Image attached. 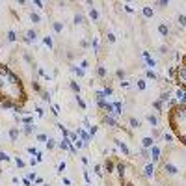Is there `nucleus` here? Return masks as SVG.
<instances>
[{"label":"nucleus","mask_w":186,"mask_h":186,"mask_svg":"<svg viewBox=\"0 0 186 186\" xmlns=\"http://www.w3.org/2000/svg\"><path fill=\"white\" fill-rule=\"evenodd\" d=\"M17 166H19V168H22V166H24V160H21V158H17Z\"/></svg>","instance_id":"58836bf2"},{"label":"nucleus","mask_w":186,"mask_h":186,"mask_svg":"<svg viewBox=\"0 0 186 186\" xmlns=\"http://www.w3.org/2000/svg\"><path fill=\"white\" fill-rule=\"evenodd\" d=\"M147 76H149V78H153V80H156V75H154L153 71H147Z\"/></svg>","instance_id":"2f4dec72"},{"label":"nucleus","mask_w":186,"mask_h":186,"mask_svg":"<svg viewBox=\"0 0 186 186\" xmlns=\"http://www.w3.org/2000/svg\"><path fill=\"white\" fill-rule=\"evenodd\" d=\"M52 28H54V32H61V30H63V24H61V22H52Z\"/></svg>","instance_id":"f8f14e48"},{"label":"nucleus","mask_w":186,"mask_h":186,"mask_svg":"<svg viewBox=\"0 0 186 186\" xmlns=\"http://www.w3.org/2000/svg\"><path fill=\"white\" fill-rule=\"evenodd\" d=\"M142 156H143V158H149V153H147V151L143 149V151H142Z\"/></svg>","instance_id":"79ce46f5"},{"label":"nucleus","mask_w":186,"mask_h":186,"mask_svg":"<svg viewBox=\"0 0 186 186\" xmlns=\"http://www.w3.org/2000/svg\"><path fill=\"white\" fill-rule=\"evenodd\" d=\"M45 45L49 46V49L52 46V39H50V35H46V37H45Z\"/></svg>","instance_id":"393cba45"},{"label":"nucleus","mask_w":186,"mask_h":186,"mask_svg":"<svg viewBox=\"0 0 186 186\" xmlns=\"http://www.w3.org/2000/svg\"><path fill=\"white\" fill-rule=\"evenodd\" d=\"M104 123H106L110 128H117V121H115L112 115H106V117H104Z\"/></svg>","instance_id":"7ed1b4c3"},{"label":"nucleus","mask_w":186,"mask_h":186,"mask_svg":"<svg viewBox=\"0 0 186 186\" xmlns=\"http://www.w3.org/2000/svg\"><path fill=\"white\" fill-rule=\"evenodd\" d=\"M89 17H91V21H99V11L95 7H89Z\"/></svg>","instance_id":"6e6552de"},{"label":"nucleus","mask_w":186,"mask_h":186,"mask_svg":"<svg viewBox=\"0 0 186 186\" xmlns=\"http://www.w3.org/2000/svg\"><path fill=\"white\" fill-rule=\"evenodd\" d=\"M73 71H75L76 75H78V76H84V69H82V67H80V69H78V67H75Z\"/></svg>","instance_id":"a878e982"},{"label":"nucleus","mask_w":186,"mask_h":186,"mask_svg":"<svg viewBox=\"0 0 186 186\" xmlns=\"http://www.w3.org/2000/svg\"><path fill=\"white\" fill-rule=\"evenodd\" d=\"M153 171H154L153 164H147V166H145V177H153Z\"/></svg>","instance_id":"9b49d317"},{"label":"nucleus","mask_w":186,"mask_h":186,"mask_svg":"<svg viewBox=\"0 0 186 186\" xmlns=\"http://www.w3.org/2000/svg\"><path fill=\"white\" fill-rule=\"evenodd\" d=\"M179 99H181V103H186V91H182V89H179Z\"/></svg>","instance_id":"f3484780"},{"label":"nucleus","mask_w":186,"mask_h":186,"mask_svg":"<svg viewBox=\"0 0 186 186\" xmlns=\"http://www.w3.org/2000/svg\"><path fill=\"white\" fill-rule=\"evenodd\" d=\"M184 156H186V154H184Z\"/></svg>","instance_id":"c03bdc74"},{"label":"nucleus","mask_w":186,"mask_h":186,"mask_svg":"<svg viewBox=\"0 0 186 186\" xmlns=\"http://www.w3.org/2000/svg\"><path fill=\"white\" fill-rule=\"evenodd\" d=\"M158 156H160V149H158L156 145H153V147H151V158H153V160H158Z\"/></svg>","instance_id":"20e7f679"},{"label":"nucleus","mask_w":186,"mask_h":186,"mask_svg":"<svg viewBox=\"0 0 186 186\" xmlns=\"http://www.w3.org/2000/svg\"><path fill=\"white\" fill-rule=\"evenodd\" d=\"M76 100H78V104H80V106H82V108H86V103H84V100H82V99H80V97H76Z\"/></svg>","instance_id":"e433bc0d"},{"label":"nucleus","mask_w":186,"mask_h":186,"mask_svg":"<svg viewBox=\"0 0 186 186\" xmlns=\"http://www.w3.org/2000/svg\"><path fill=\"white\" fill-rule=\"evenodd\" d=\"M35 39H37V32H35V30H28L24 41H26V43H32V41H35Z\"/></svg>","instance_id":"f03ea898"},{"label":"nucleus","mask_w":186,"mask_h":186,"mask_svg":"<svg viewBox=\"0 0 186 186\" xmlns=\"http://www.w3.org/2000/svg\"><path fill=\"white\" fill-rule=\"evenodd\" d=\"M15 39H17V37H15V32L10 30V32H7V41H15Z\"/></svg>","instance_id":"6ab92c4d"},{"label":"nucleus","mask_w":186,"mask_h":186,"mask_svg":"<svg viewBox=\"0 0 186 186\" xmlns=\"http://www.w3.org/2000/svg\"><path fill=\"white\" fill-rule=\"evenodd\" d=\"M97 73H99V76H106V69H104L103 65H100V67L97 69Z\"/></svg>","instance_id":"412c9836"},{"label":"nucleus","mask_w":186,"mask_h":186,"mask_svg":"<svg viewBox=\"0 0 186 186\" xmlns=\"http://www.w3.org/2000/svg\"><path fill=\"white\" fill-rule=\"evenodd\" d=\"M46 147H49V149H52V147H54V140H49V142H46Z\"/></svg>","instance_id":"4c0bfd02"},{"label":"nucleus","mask_w":186,"mask_h":186,"mask_svg":"<svg viewBox=\"0 0 186 186\" xmlns=\"http://www.w3.org/2000/svg\"><path fill=\"white\" fill-rule=\"evenodd\" d=\"M75 145H76V147H78V149H80V147H82V145H84V143H82V142H80V140H76V142H75Z\"/></svg>","instance_id":"a19ab883"},{"label":"nucleus","mask_w":186,"mask_h":186,"mask_svg":"<svg viewBox=\"0 0 186 186\" xmlns=\"http://www.w3.org/2000/svg\"><path fill=\"white\" fill-rule=\"evenodd\" d=\"M143 15H145L147 19H151L153 15H154V10H153V7H149V6H143Z\"/></svg>","instance_id":"423d86ee"},{"label":"nucleus","mask_w":186,"mask_h":186,"mask_svg":"<svg viewBox=\"0 0 186 186\" xmlns=\"http://www.w3.org/2000/svg\"><path fill=\"white\" fill-rule=\"evenodd\" d=\"M138 89H145V82L143 80H138Z\"/></svg>","instance_id":"c756f323"},{"label":"nucleus","mask_w":186,"mask_h":186,"mask_svg":"<svg viewBox=\"0 0 186 186\" xmlns=\"http://www.w3.org/2000/svg\"><path fill=\"white\" fill-rule=\"evenodd\" d=\"M117 76H119V78H123V76H125V71H121V69H119V71H117Z\"/></svg>","instance_id":"37998d69"},{"label":"nucleus","mask_w":186,"mask_h":186,"mask_svg":"<svg viewBox=\"0 0 186 186\" xmlns=\"http://www.w3.org/2000/svg\"><path fill=\"white\" fill-rule=\"evenodd\" d=\"M32 89L34 91H41V88H39V84H37V82H32Z\"/></svg>","instance_id":"cd10ccee"},{"label":"nucleus","mask_w":186,"mask_h":186,"mask_svg":"<svg viewBox=\"0 0 186 186\" xmlns=\"http://www.w3.org/2000/svg\"><path fill=\"white\" fill-rule=\"evenodd\" d=\"M117 171L123 175V173H125V166H121V164H119V166H117Z\"/></svg>","instance_id":"c9c22d12"},{"label":"nucleus","mask_w":186,"mask_h":186,"mask_svg":"<svg viewBox=\"0 0 186 186\" xmlns=\"http://www.w3.org/2000/svg\"><path fill=\"white\" fill-rule=\"evenodd\" d=\"M179 78L186 82V67H182V69H179Z\"/></svg>","instance_id":"dca6fc26"},{"label":"nucleus","mask_w":186,"mask_h":186,"mask_svg":"<svg viewBox=\"0 0 186 186\" xmlns=\"http://www.w3.org/2000/svg\"><path fill=\"white\" fill-rule=\"evenodd\" d=\"M78 134H80V136L84 138V142H89V136H88L86 132H82V130H78Z\"/></svg>","instance_id":"bb28decb"},{"label":"nucleus","mask_w":186,"mask_h":186,"mask_svg":"<svg viewBox=\"0 0 186 186\" xmlns=\"http://www.w3.org/2000/svg\"><path fill=\"white\" fill-rule=\"evenodd\" d=\"M108 41L114 43V41H115V35H114V34H108Z\"/></svg>","instance_id":"f704fd0d"},{"label":"nucleus","mask_w":186,"mask_h":186,"mask_svg":"<svg viewBox=\"0 0 186 186\" xmlns=\"http://www.w3.org/2000/svg\"><path fill=\"white\" fill-rule=\"evenodd\" d=\"M69 86H71V89H73V91H76V93L80 91V86H78L76 82H69Z\"/></svg>","instance_id":"a211bd4d"},{"label":"nucleus","mask_w":186,"mask_h":186,"mask_svg":"<svg viewBox=\"0 0 186 186\" xmlns=\"http://www.w3.org/2000/svg\"><path fill=\"white\" fill-rule=\"evenodd\" d=\"M37 142H46V136H45V134H39V136H37Z\"/></svg>","instance_id":"473e14b6"},{"label":"nucleus","mask_w":186,"mask_h":186,"mask_svg":"<svg viewBox=\"0 0 186 186\" xmlns=\"http://www.w3.org/2000/svg\"><path fill=\"white\" fill-rule=\"evenodd\" d=\"M7 160H10V156H7V154L2 151V153H0V162H7Z\"/></svg>","instance_id":"4be33fe9"},{"label":"nucleus","mask_w":186,"mask_h":186,"mask_svg":"<svg viewBox=\"0 0 186 186\" xmlns=\"http://www.w3.org/2000/svg\"><path fill=\"white\" fill-rule=\"evenodd\" d=\"M10 138H11V142H17V138H19V128H11V130H10Z\"/></svg>","instance_id":"1a4fd4ad"},{"label":"nucleus","mask_w":186,"mask_h":186,"mask_svg":"<svg viewBox=\"0 0 186 186\" xmlns=\"http://www.w3.org/2000/svg\"><path fill=\"white\" fill-rule=\"evenodd\" d=\"M82 21H84L82 15H75V22H76V24H82Z\"/></svg>","instance_id":"b1692460"},{"label":"nucleus","mask_w":186,"mask_h":186,"mask_svg":"<svg viewBox=\"0 0 186 186\" xmlns=\"http://www.w3.org/2000/svg\"><path fill=\"white\" fill-rule=\"evenodd\" d=\"M117 145H119V149L125 153V154H128V147L125 145V142H119V140H117Z\"/></svg>","instance_id":"4468645a"},{"label":"nucleus","mask_w":186,"mask_h":186,"mask_svg":"<svg viewBox=\"0 0 186 186\" xmlns=\"http://www.w3.org/2000/svg\"><path fill=\"white\" fill-rule=\"evenodd\" d=\"M112 169H114V164L112 162H106V171H112Z\"/></svg>","instance_id":"7c9ffc66"},{"label":"nucleus","mask_w":186,"mask_h":186,"mask_svg":"<svg viewBox=\"0 0 186 186\" xmlns=\"http://www.w3.org/2000/svg\"><path fill=\"white\" fill-rule=\"evenodd\" d=\"M30 19H32L34 24H39V22H41V17H39L37 13H32V15H30Z\"/></svg>","instance_id":"ddd939ff"},{"label":"nucleus","mask_w":186,"mask_h":186,"mask_svg":"<svg viewBox=\"0 0 186 186\" xmlns=\"http://www.w3.org/2000/svg\"><path fill=\"white\" fill-rule=\"evenodd\" d=\"M128 123H130V127H132V128H140V125H142V123H140L136 117H130V119H128Z\"/></svg>","instance_id":"9d476101"},{"label":"nucleus","mask_w":186,"mask_h":186,"mask_svg":"<svg viewBox=\"0 0 186 186\" xmlns=\"http://www.w3.org/2000/svg\"><path fill=\"white\" fill-rule=\"evenodd\" d=\"M147 121H149V123H151L153 127H156V123H158V121H156V117H154V115H151V114L147 115Z\"/></svg>","instance_id":"2eb2a0df"},{"label":"nucleus","mask_w":186,"mask_h":186,"mask_svg":"<svg viewBox=\"0 0 186 186\" xmlns=\"http://www.w3.org/2000/svg\"><path fill=\"white\" fill-rule=\"evenodd\" d=\"M164 171H166L168 175H175L177 171H179V169H177V166H173L171 162H168V164L164 166Z\"/></svg>","instance_id":"f257e3e1"},{"label":"nucleus","mask_w":186,"mask_h":186,"mask_svg":"<svg viewBox=\"0 0 186 186\" xmlns=\"http://www.w3.org/2000/svg\"><path fill=\"white\" fill-rule=\"evenodd\" d=\"M34 128H35V127H32V125H24V132H26V134H32Z\"/></svg>","instance_id":"5701e85b"},{"label":"nucleus","mask_w":186,"mask_h":186,"mask_svg":"<svg viewBox=\"0 0 186 186\" xmlns=\"http://www.w3.org/2000/svg\"><path fill=\"white\" fill-rule=\"evenodd\" d=\"M179 24L186 28V17H184V15H179Z\"/></svg>","instance_id":"aec40b11"},{"label":"nucleus","mask_w":186,"mask_h":186,"mask_svg":"<svg viewBox=\"0 0 186 186\" xmlns=\"http://www.w3.org/2000/svg\"><path fill=\"white\" fill-rule=\"evenodd\" d=\"M89 132H91V134H95V132H97V127H95V125L89 127Z\"/></svg>","instance_id":"ea45409f"},{"label":"nucleus","mask_w":186,"mask_h":186,"mask_svg":"<svg viewBox=\"0 0 186 186\" xmlns=\"http://www.w3.org/2000/svg\"><path fill=\"white\" fill-rule=\"evenodd\" d=\"M153 142H154V140H153V138H143V140H142V145L145 147V149H151V147L154 145Z\"/></svg>","instance_id":"39448f33"},{"label":"nucleus","mask_w":186,"mask_h":186,"mask_svg":"<svg viewBox=\"0 0 186 186\" xmlns=\"http://www.w3.org/2000/svg\"><path fill=\"white\" fill-rule=\"evenodd\" d=\"M158 32H160V35H168V34H169V28H168V24H164V22H162V24L158 26Z\"/></svg>","instance_id":"0eeeda50"},{"label":"nucleus","mask_w":186,"mask_h":186,"mask_svg":"<svg viewBox=\"0 0 186 186\" xmlns=\"http://www.w3.org/2000/svg\"><path fill=\"white\" fill-rule=\"evenodd\" d=\"M164 140L166 142H173V136L171 134H164Z\"/></svg>","instance_id":"72a5a7b5"},{"label":"nucleus","mask_w":186,"mask_h":186,"mask_svg":"<svg viewBox=\"0 0 186 186\" xmlns=\"http://www.w3.org/2000/svg\"><path fill=\"white\" fill-rule=\"evenodd\" d=\"M43 100H46V103L50 100V93H49V91H45V93H43Z\"/></svg>","instance_id":"c85d7f7f"}]
</instances>
